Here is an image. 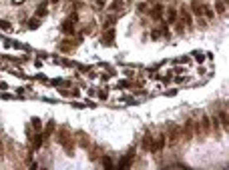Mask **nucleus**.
Wrapping results in <instances>:
<instances>
[{"mask_svg": "<svg viewBox=\"0 0 229 170\" xmlns=\"http://www.w3.org/2000/svg\"><path fill=\"white\" fill-rule=\"evenodd\" d=\"M77 20H79V14H77V12H72L69 18L62 22L60 30H62L64 34H74V22H77Z\"/></svg>", "mask_w": 229, "mask_h": 170, "instance_id": "f257e3e1", "label": "nucleus"}, {"mask_svg": "<svg viewBox=\"0 0 229 170\" xmlns=\"http://www.w3.org/2000/svg\"><path fill=\"white\" fill-rule=\"evenodd\" d=\"M165 138H167L165 134H159L157 138H153V144H151V152H159V150H163V148H165V142H167Z\"/></svg>", "mask_w": 229, "mask_h": 170, "instance_id": "f03ea898", "label": "nucleus"}, {"mask_svg": "<svg viewBox=\"0 0 229 170\" xmlns=\"http://www.w3.org/2000/svg\"><path fill=\"white\" fill-rule=\"evenodd\" d=\"M113 40H115V30L113 28H107V32L103 34V44H113Z\"/></svg>", "mask_w": 229, "mask_h": 170, "instance_id": "7ed1b4c3", "label": "nucleus"}, {"mask_svg": "<svg viewBox=\"0 0 229 170\" xmlns=\"http://www.w3.org/2000/svg\"><path fill=\"white\" fill-rule=\"evenodd\" d=\"M133 158H135V154H133V150H131V152H129V156H125V158L119 162V168H121V170L129 168V166H131V162H133Z\"/></svg>", "mask_w": 229, "mask_h": 170, "instance_id": "20e7f679", "label": "nucleus"}, {"mask_svg": "<svg viewBox=\"0 0 229 170\" xmlns=\"http://www.w3.org/2000/svg\"><path fill=\"white\" fill-rule=\"evenodd\" d=\"M181 22H183V26H191V22H193V18H191V14H189V10H181Z\"/></svg>", "mask_w": 229, "mask_h": 170, "instance_id": "39448f33", "label": "nucleus"}, {"mask_svg": "<svg viewBox=\"0 0 229 170\" xmlns=\"http://www.w3.org/2000/svg\"><path fill=\"white\" fill-rule=\"evenodd\" d=\"M46 14H48V6H46V2H40L38 8H36V16L40 18V16H46Z\"/></svg>", "mask_w": 229, "mask_h": 170, "instance_id": "423d86ee", "label": "nucleus"}, {"mask_svg": "<svg viewBox=\"0 0 229 170\" xmlns=\"http://www.w3.org/2000/svg\"><path fill=\"white\" fill-rule=\"evenodd\" d=\"M163 14H165V8H163V4H157V6L153 8V12H151V16H153V18H161Z\"/></svg>", "mask_w": 229, "mask_h": 170, "instance_id": "0eeeda50", "label": "nucleus"}, {"mask_svg": "<svg viewBox=\"0 0 229 170\" xmlns=\"http://www.w3.org/2000/svg\"><path fill=\"white\" fill-rule=\"evenodd\" d=\"M42 142H44V136L42 134H34L32 136V146L34 148H40L42 146Z\"/></svg>", "mask_w": 229, "mask_h": 170, "instance_id": "6e6552de", "label": "nucleus"}, {"mask_svg": "<svg viewBox=\"0 0 229 170\" xmlns=\"http://www.w3.org/2000/svg\"><path fill=\"white\" fill-rule=\"evenodd\" d=\"M177 20V10L175 8H167V22L171 24V22H175Z\"/></svg>", "mask_w": 229, "mask_h": 170, "instance_id": "1a4fd4ad", "label": "nucleus"}, {"mask_svg": "<svg viewBox=\"0 0 229 170\" xmlns=\"http://www.w3.org/2000/svg\"><path fill=\"white\" fill-rule=\"evenodd\" d=\"M151 144H153V138H151L149 134L143 136V142H141V146L145 148V150H151Z\"/></svg>", "mask_w": 229, "mask_h": 170, "instance_id": "9d476101", "label": "nucleus"}, {"mask_svg": "<svg viewBox=\"0 0 229 170\" xmlns=\"http://www.w3.org/2000/svg\"><path fill=\"white\" fill-rule=\"evenodd\" d=\"M193 134V120H187V124H185V138L189 140Z\"/></svg>", "mask_w": 229, "mask_h": 170, "instance_id": "9b49d317", "label": "nucleus"}, {"mask_svg": "<svg viewBox=\"0 0 229 170\" xmlns=\"http://www.w3.org/2000/svg\"><path fill=\"white\" fill-rule=\"evenodd\" d=\"M225 6H227L225 0H217V2H215V10H217L219 14H225Z\"/></svg>", "mask_w": 229, "mask_h": 170, "instance_id": "f8f14e48", "label": "nucleus"}, {"mask_svg": "<svg viewBox=\"0 0 229 170\" xmlns=\"http://www.w3.org/2000/svg\"><path fill=\"white\" fill-rule=\"evenodd\" d=\"M179 132H181V130H179L177 126H173V128H171V138H169V140H171V144H175V142L179 140Z\"/></svg>", "mask_w": 229, "mask_h": 170, "instance_id": "ddd939ff", "label": "nucleus"}, {"mask_svg": "<svg viewBox=\"0 0 229 170\" xmlns=\"http://www.w3.org/2000/svg\"><path fill=\"white\" fill-rule=\"evenodd\" d=\"M123 8V2L121 0H113L111 4H109V10H121Z\"/></svg>", "mask_w": 229, "mask_h": 170, "instance_id": "4468645a", "label": "nucleus"}, {"mask_svg": "<svg viewBox=\"0 0 229 170\" xmlns=\"http://www.w3.org/2000/svg\"><path fill=\"white\" fill-rule=\"evenodd\" d=\"M12 24L8 22V20H0V30H4V32H10Z\"/></svg>", "mask_w": 229, "mask_h": 170, "instance_id": "2eb2a0df", "label": "nucleus"}, {"mask_svg": "<svg viewBox=\"0 0 229 170\" xmlns=\"http://www.w3.org/2000/svg\"><path fill=\"white\" fill-rule=\"evenodd\" d=\"M38 26H40V22H38V18H30V20H28V28H30V30H36Z\"/></svg>", "mask_w": 229, "mask_h": 170, "instance_id": "dca6fc26", "label": "nucleus"}, {"mask_svg": "<svg viewBox=\"0 0 229 170\" xmlns=\"http://www.w3.org/2000/svg\"><path fill=\"white\" fill-rule=\"evenodd\" d=\"M219 118H221V126H223V128H225V130H227V112H225V110H223V112L219 114Z\"/></svg>", "mask_w": 229, "mask_h": 170, "instance_id": "f3484780", "label": "nucleus"}, {"mask_svg": "<svg viewBox=\"0 0 229 170\" xmlns=\"http://www.w3.org/2000/svg\"><path fill=\"white\" fill-rule=\"evenodd\" d=\"M115 22H117V18H115V16H109V18H107V22H104V28H113Z\"/></svg>", "mask_w": 229, "mask_h": 170, "instance_id": "a211bd4d", "label": "nucleus"}, {"mask_svg": "<svg viewBox=\"0 0 229 170\" xmlns=\"http://www.w3.org/2000/svg\"><path fill=\"white\" fill-rule=\"evenodd\" d=\"M209 122H211V120H209L207 116H203V120H201V124H203V130H205V132H209V128H211V124H209Z\"/></svg>", "mask_w": 229, "mask_h": 170, "instance_id": "6ab92c4d", "label": "nucleus"}, {"mask_svg": "<svg viewBox=\"0 0 229 170\" xmlns=\"http://www.w3.org/2000/svg\"><path fill=\"white\" fill-rule=\"evenodd\" d=\"M203 16H205L207 20H211V18H213V10H211L209 6H205V10H203Z\"/></svg>", "mask_w": 229, "mask_h": 170, "instance_id": "aec40b11", "label": "nucleus"}, {"mask_svg": "<svg viewBox=\"0 0 229 170\" xmlns=\"http://www.w3.org/2000/svg\"><path fill=\"white\" fill-rule=\"evenodd\" d=\"M32 128H34V130H40V128H42V122H40V118H32Z\"/></svg>", "mask_w": 229, "mask_h": 170, "instance_id": "412c9836", "label": "nucleus"}, {"mask_svg": "<svg viewBox=\"0 0 229 170\" xmlns=\"http://www.w3.org/2000/svg\"><path fill=\"white\" fill-rule=\"evenodd\" d=\"M147 8H149V6H147V2H141V4L137 6V10H139V12H147Z\"/></svg>", "mask_w": 229, "mask_h": 170, "instance_id": "4be33fe9", "label": "nucleus"}, {"mask_svg": "<svg viewBox=\"0 0 229 170\" xmlns=\"http://www.w3.org/2000/svg\"><path fill=\"white\" fill-rule=\"evenodd\" d=\"M175 82H177V84H185V82H189V76H181V78H177Z\"/></svg>", "mask_w": 229, "mask_h": 170, "instance_id": "5701e85b", "label": "nucleus"}, {"mask_svg": "<svg viewBox=\"0 0 229 170\" xmlns=\"http://www.w3.org/2000/svg\"><path fill=\"white\" fill-rule=\"evenodd\" d=\"M195 56H197V62H205V54H201V52H197Z\"/></svg>", "mask_w": 229, "mask_h": 170, "instance_id": "b1692460", "label": "nucleus"}, {"mask_svg": "<svg viewBox=\"0 0 229 170\" xmlns=\"http://www.w3.org/2000/svg\"><path fill=\"white\" fill-rule=\"evenodd\" d=\"M103 164H104V168H113V162H111L109 158H104V160H103Z\"/></svg>", "mask_w": 229, "mask_h": 170, "instance_id": "393cba45", "label": "nucleus"}, {"mask_svg": "<svg viewBox=\"0 0 229 170\" xmlns=\"http://www.w3.org/2000/svg\"><path fill=\"white\" fill-rule=\"evenodd\" d=\"M52 2H58V0H52Z\"/></svg>", "mask_w": 229, "mask_h": 170, "instance_id": "a878e982", "label": "nucleus"}]
</instances>
